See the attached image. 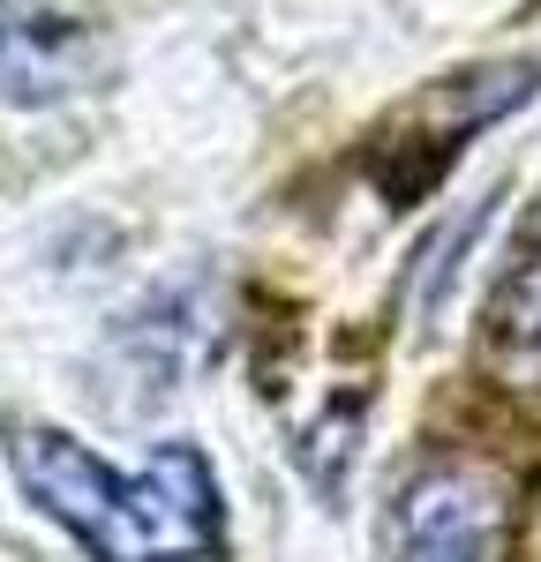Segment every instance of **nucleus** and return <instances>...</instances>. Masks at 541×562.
I'll return each instance as SVG.
<instances>
[{"mask_svg": "<svg viewBox=\"0 0 541 562\" xmlns=\"http://www.w3.org/2000/svg\"><path fill=\"white\" fill-rule=\"evenodd\" d=\"M8 465L23 495L53 525H68L98 562H211L225 540L219 480L188 442H158L135 473H113L68 428L15 420Z\"/></svg>", "mask_w": 541, "mask_h": 562, "instance_id": "f257e3e1", "label": "nucleus"}, {"mask_svg": "<svg viewBox=\"0 0 541 562\" xmlns=\"http://www.w3.org/2000/svg\"><path fill=\"white\" fill-rule=\"evenodd\" d=\"M534 233H541V211H534Z\"/></svg>", "mask_w": 541, "mask_h": 562, "instance_id": "39448f33", "label": "nucleus"}, {"mask_svg": "<svg viewBox=\"0 0 541 562\" xmlns=\"http://www.w3.org/2000/svg\"><path fill=\"white\" fill-rule=\"evenodd\" d=\"M496 338H504V352H519V360H541V256L511 278V293L496 307Z\"/></svg>", "mask_w": 541, "mask_h": 562, "instance_id": "20e7f679", "label": "nucleus"}, {"mask_svg": "<svg viewBox=\"0 0 541 562\" xmlns=\"http://www.w3.org/2000/svg\"><path fill=\"white\" fill-rule=\"evenodd\" d=\"M496 503L474 473H429L399 510L391 562H489Z\"/></svg>", "mask_w": 541, "mask_h": 562, "instance_id": "7ed1b4c3", "label": "nucleus"}, {"mask_svg": "<svg viewBox=\"0 0 541 562\" xmlns=\"http://www.w3.org/2000/svg\"><path fill=\"white\" fill-rule=\"evenodd\" d=\"M98 76V31L31 0H0V98L8 105H60Z\"/></svg>", "mask_w": 541, "mask_h": 562, "instance_id": "f03ea898", "label": "nucleus"}]
</instances>
